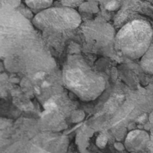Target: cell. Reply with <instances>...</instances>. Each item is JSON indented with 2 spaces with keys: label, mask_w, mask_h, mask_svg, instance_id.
Here are the masks:
<instances>
[{
  "label": "cell",
  "mask_w": 153,
  "mask_h": 153,
  "mask_svg": "<svg viewBox=\"0 0 153 153\" xmlns=\"http://www.w3.org/2000/svg\"><path fill=\"white\" fill-rule=\"evenodd\" d=\"M82 0H63L64 4H70V5H79V3L82 2Z\"/></svg>",
  "instance_id": "cell-2"
},
{
  "label": "cell",
  "mask_w": 153,
  "mask_h": 153,
  "mask_svg": "<svg viewBox=\"0 0 153 153\" xmlns=\"http://www.w3.org/2000/svg\"><path fill=\"white\" fill-rule=\"evenodd\" d=\"M25 2L32 8L43 9L52 4V0H25Z\"/></svg>",
  "instance_id": "cell-1"
}]
</instances>
